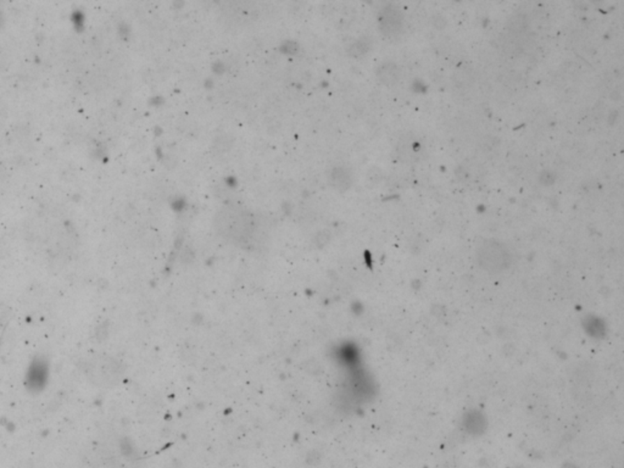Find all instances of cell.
<instances>
[{"instance_id": "6da1fadb", "label": "cell", "mask_w": 624, "mask_h": 468, "mask_svg": "<svg viewBox=\"0 0 624 468\" xmlns=\"http://www.w3.org/2000/svg\"><path fill=\"white\" fill-rule=\"evenodd\" d=\"M477 257L479 265L489 272H501L506 270L511 262V255L508 248L498 241L484 243L483 246L479 248Z\"/></svg>"}, {"instance_id": "7a4b0ae2", "label": "cell", "mask_w": 624, "mask_h": 468, "mask_svg": "<svg viewBox=\"0 0 624 468\" xmlns=\"http://www.w3.org/2000/svg\"><path fill=\"white\" fill-rule=\"evenodd\" d=\"M381 26H382L383 33L387 34L389 37L400 33L402 29V16L400 11L397 8L388 6L383 13Z\"/></svg>"}, {"instance_id": "3957f363", "label": "cell", "mask_w": 624, "mask_h": 468, "mask_svg": "<svg viewBox=\"0 0 624 468\" xmlns=\"http://www.w3.org/2000/svg\"><path fill=\"white\" fill-rule=\"evenodd\" d=\"M378 77L387 86H393L400 78V70L397 65L393 63H387L382 65L378 70Z\"/></svg>"}]
</instances>
